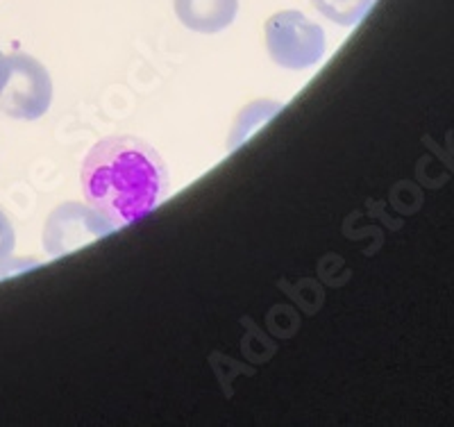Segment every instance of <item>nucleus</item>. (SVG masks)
Instances as JSON below:
<instances>
[{"instance_id":"6","label":"nucleus","mask_w":454,"mask_h":427,"mask_svg":"<svg viewBox=\"0 0 454 427\" xmlns=\"http://www.w3.org/2000/svg\"><path fill=\"white\" fill-rule=\"evenodd\" d=\"M311 3L330 21L339 26H355L372 0H311Z\"/></svg>"},{"instance_id":"7","label":"nucleus","mask_w":454,"mask_h":427,"mask_svg":"<svg viewBox=\"0 0 454 427\" xmlns=\"http://www.w3.org/2000/svg\"><path fill=\"white\" fill-rule=\"evenodd\" d=\"M16 246V234H14V227H12L10 218L3 210H0V262H5L7 257L12 255Z\"/></svg>"},{"instance_id":"5","label":"nucleus","mask_w":454,"mask_h":427,"mask_svg":"<svg viewBox=\"0 0 454 427\" xmlns=\"http://www.w3.org/2000/svg\"><path fill=\"white\" fill-rule=\"evenodd\" d=\"M239 0H176V14L189 30L214 35L232 26Z\"/></svg>"},{"instance_id":"3","label":"nucleus","mask_w":454,"mask_h":427,"mask_svg":"<svg viewBox=\"0 0 454 427\" xmlns=\"http://www.w3.org/2000/svg\"><path fill=\"white\" fill-rule=\"evenodd\" d=\"M325 32L302 12L284 10L266 21V48L278 67L289 71L311 68L325 55Z\"/></svg>"},{"instance_id":"2","label":"nucleus","mask_w":454,"mask_h":427,"mask_svg":"<svg viewBox=\"0 0 454 427\" xmlns=\"http://www.w3.org/2000/svg\"><path fill=\"white\" fill-rule=\"evenodd\" d=\"M52 80L48 68L26 52L5 57L0 68V112L19 121H36L51 109Z\"/></svg>"},{"instance_id":"4","label":"nucleus","mask_w":454,"mask_h":427,"mask_svg":"<svg viewBox=\"0 0 454 427\" xmlns=\"http://www.w3.org/2000/svg\"><path fill=\"white\" fill-rule=\"evenodd\" d=\"M114 230L112 223L100 217L93 207L80 202H64L48 217L43 225V248L48 255L59 257L71 250L87 246Z\"/></svg>"},{"instance_id":"1","label":"nucleus","mask_w":454,"mask_h":427,"mask_svg":"<svg viewBox=\"0 0 454 427\" xmlns=\"http://www.w3.org/2000/svg\"><path fill=\"white\" fill-rule=\"evenodd\" d=\"M84 201L123 227L145 218L164 201L168 169L155 150L137 137H107L89 150L80 170Z\"/></svg>"},{"instance_id":"8","label":"nucleus","mask_w":454,"mask_h":427,"mask_svg":"<svg viewBox=\"0 0 454 427\" xmlns=\"http://www.w3.org/2000/svg\"><path fill=\"white\" fill-rule=\"evenodd\" d=\"M3 62H5V55L0 52V68H3Z\"/></svg>"}]
</instances>
